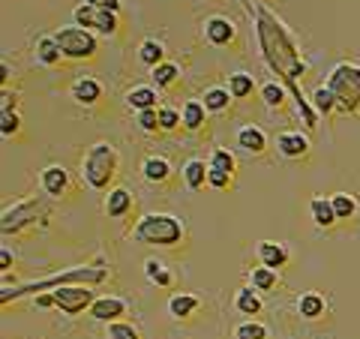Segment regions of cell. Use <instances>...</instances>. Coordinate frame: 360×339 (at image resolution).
I'll list each match as a JSON object with an SVG mask.
<instances>
[{"label": "cell", "instance_id": "cell-16", "mask_svg": "<svg viewBox=\"0 0 360 339\" xmlns=\"http://www.w3.org/2000/svg\"><path fill=\"white\" fill-rule=\"evenodd\" d=\"M238 144L250 153H262L267 148V139L258 127H243V129H238Z\"/></svg>", "mask_w": 360, "mask_h": 339}, {"label": "cell", "instance_id": "cell-38", "mask_svg": "<svg viewBox=\"0 0 360 339\" xmlns=\"http://www.w3.org/2000/svg\"><path fill=\"white\" fill-rule=\"evenodd\" d=\"M210 168H219V172H225V174H234V156L229 151H213Z\"/></svg>", "mask_w": 360, "mask_h": 339}, {"label": "cell", "instance_id": "cell-3", "mask_svg": "<svg viewBox=\"0 0 360 339\" xmlns=\"http://www.w3.org/2000/svg\"><path fill=\"white\" fill-rule=\"evenodd\" d=\"M117 172V151L108 141H99L84 156V180L94 189H105Z\"/></svg>", "mask_w": 360, "mask_h": 339}, {"label": "cell", "instance_id": "cell-20", "mask_svg": "<svg viewBox=\"0 0 360 339\" xmlns=\"http://www.w3.org/2000/svg\"><path fill=\"white\" fill-rule=\"evenodd\" d=\"M184 180H186V186L189 189H201L207 184V168H205V162L201 160H189L186 165H184Z\"/></svg>", "mask_w": 360, "mask_h": 339}, {"label": "cell", "instance_id": "cell-27", "mask_svg": "<svg viewBox=\"0 0 360 339\" xmlns=\"http://www.w3.org/2000/svg\"><path fill=\"white\" fill-rule=\"evenodd\" d=\"M231 99H234V96H231L225 87H210V90H205V108H207V111H225Z\"/></svg>", "mask_w": 360, "mask_h": 339}, {"label": "cell", "instance_id": "cell-6", "mask_svg": "<svg viewBox=\"0 0 360 339\" xmlns=\"http://www.w3.org/2000/svg\"><path fill=\"white\" fill-rule=\"evenodd\" d=\"M54 39H58L63 58L82 60V58H94L96 54V37L84 27H60L54 33Z\"/></svg>", "mask_w": 360, "mask_h": 339}, {"label": "cell", "instance_id": "cell-8", "mask_svg": "<svg viewBox=\"0 0 360 339\" xmlns=\"http://www.w3.org/2000/svg\"><path fill=\"white\" fill-rule=\"evenodd\" d=\"M75 21L78 27H94L99 33H105V37H111V33H117V13H108V9H96L90 4H82L75 6Z\"/></svg>", "mask_w": 360, "mask_h": 339}, {"label": "cell", "instance_id": "cell-45", "mask_svg": "<svg viewBox=\"0 0 360 339\" xmlns=\"http://www.w3.org/2000/svg\"><path fill=\"white\" fill-rule=\"evenodd\" d=\"M9 264H13V255H9V250L0 252V270H9Z\"/></svg>", "mask_w": 360, "mask_h": 339}, {"label": "cell", "instance_id": "cell-15", "mask_svg": "<svg viewBox=\"0 0 360 339\" xmlns=\"http://www.w3.org/2000/svg\"><path fill=\"white\" fill-rule=\"evenodd\" d=\"M132 210V196L127 189H111L108 192V201H105V213L111 219H120L127 217V213Z\"/></svg>", "mask_w": 360, "mask_h": 339}, {"label": "cell", "instance_id": "cell-13", "mask_svg": "<svg viewBox=\"0 0 360 339\" xmlns=\"http://www.w3.org/2000/svg\"><path fill=\"white\" fill-rule=\"evenodd\" d=\"M205 33H207V39H210L213 45H229V42L234 39V25H231L229 18L213 15V18H207Z\"/></svg>", "mask_w": 360, "mask_h": 339}, {"label": "cell", "instance_id": "cell-19", "mask_svg": "<svg viewBox=\"0 0 360 339\" xmlns=\"http://www.w3.org/2000/svg\"><path fill=\"white\" fill-rule=\"evenodd\" d=\"M309 210H312L315 225H321V229H330V225L336 222V213H333L330 198H312L309 201Z\"/></svg>", "mask_w": 360, "mask_h": 339}, {"label": "cell", "instance_id": "cell-9", "mask_svg": "<svg viewBox=\"0 0 360 339\" xmlns=\"http://www.w3.org/2000/svg\"><path fill=\"white\" fill-rule=\"evenodd\" d=\"M45 213H49V210H45L42 205H37V201H18L15 207L4 210V234L25 229V225L37 222V217H45Z\"/></svg>", "mask_w": 360, "mask_h": 339}, {"label": "cell", "instance_id": "cell-11", "mask_svg": "<svg viewBox=\"0 0 360 339\" xmlns=\"http://www.w3.org/2000/svg\"><path fill=\"white\" fill-rule=\"evenodd\" d=\"M276 151L283 156H288V160H297V156H303L309 151V139L300 132H283L276 139Z\"/></svg>", "mask_w": 360, "mask_h": 339}, {"label": "cell", "instance_id": "cell-42", "mask_svg": "<svg viewBox=\"0 0 360 339\" xmlns=\"http://www.w3.org/2000/svg\"><path fill=\"white\" fill-rule=\"evenodd\" d=\"M177 123H184V117L174 108H160V129H174Z\"/></svg>", "mask_w": 360, "mask_h": 339}, {"label": "cell", "instance_id": "cell-35", "mask_svg": "<svg viewBox=\"0 0 360 339\" xmlns=\"http://www.w3.org/2000/svg\"><path fill=\"white\" fill-rule=\"evenodd\" d=\"M234 339H267V327L258 321H246L234 331Z\"/></svg>", "mask_w": 360, "mask_h": 339}, {"label": "cell", "instance_id": "cell-12", "mask_svg": "<svg viewBox=\"0 0 360 339\" xmlns=\"http://www.w3.org/2000/svg\"><path fill=\"white\" fill-rule=\"evenodd\" d=\"M258 258H262V264H264V267L279 270V267H285V262H288V250H285L283 243L262 241V243H258Z\"/></svg>", "mask_w": 360, "mask_h": 339}, {"label": "cell", "instance_id": "cell-21", "mask_svg": "<svg viewBox=\"0 0 360 339\" xmlns=\"http://www.w3.org/2000/svg\"><path fill=\"white\" fill-rule=\"evenodd\" d=\"M156 90L153 87H135V90H129L127 94V103L132 105V108H139V111H148V108H156Z\"/></svg>", "mask_w": 360, "mask_h": 339}, {"label": "cell", "instance_id": "cell-22", "mask_svg": "<svg viewBox=\"0 0 360 339\" xmlns=\"http://www.w3.org/2000/svg\"><path fill=\"white\" fill-rule=\"evenodd\" d=\"M255 90V78L250 75V72H234L231 78H229V94L234 96V99H246Z\"/></svg>", "mask_w": 360, "mask_h": 339}, {"label": "cell", "instance_id": "cell-4", "mask_svg": "<svg viewBox=\"0 0 360 339\" xmlns=\"http://www.w3.org/2000/svg\"><path fill=\"white\" fill-rule=\"evenodd\" d=\"M135 237L144 243H156V246H174L184 237V225L168 213H148L139 225H135Z\"/></svg>", "mask_w": 360, "mask_h": 339}, {"label": "cell", "instance_id": "cell-33", "mask_svg": "<svg viewBox=\"0 0 360 339\" xmlns=\"http://www.w3.org/2000/svg\"><path fill=\"white\" fill-rule=\"evenodd\" d=\"M144 276H148L150 282H156V286H172V274H168L165 264L156 262V258H150V262L144 264Z\"/></svg>", "mask_w": 360, "mask_h": 339}, {"label": "cell", "instance_id": "cell-31", "mask_svg": "<svg viewBox=\"0 0 360 339\" xmlns=\"http://www.w3.org/2000/svg\"><path fill=\"white\" fill-rule=\"evenodd\" d=\"M312 108L319 111V115H330V111L336 108V96H333V90L330 87H319L312 94Z\"/></svg>", "mask_w": 360, "mask_h": 339}, {"label": "cell", "instance_id": "cell-37", "mask_svg": "<svg viewBox=\"0 0 360 339\" xmlns=\"http://www.w3.org/2000/svg\"><path fill=\"white\" fill-rule=\"evenodd\" d=\"M262 94H264V103H267L270 108H279V105H283V99H285V87L270 82V84L262 87Z\"/></svg>", "mask_w": 360, "mask_h": 339}, {"label": "cell", "instance_id": "cell-10", "mask_svg": "<svg viewBox=\"0 0 360 339\" xmlns=\"http://www.w3.org/2000/svg\"><path fill=\"white\" fill-rule=\"evenodd\" d=\"M90 315H94L96 321H120V315H127V300L120 298H99L94 307H90Z\"/></svg>", "mask_w": 360, "mask_h": 339}, {"label": "cell", "instance_id": "cell-29", "mask_svg": "<svg viewBox=\"0 0 360 339\" xmlns=\"http://www.w3.org/2000/svg\"><path fill=\"white\" fill-rule=\"evenodd\" d=\"M162 42H156V39H148V42H141V49H139V58L141 63H148V66H160L162 63Z\"/></svg>", "mask_w": 360, "mask_h": 339}, {"label": "cell", "instance_id": "cell-30", "mask_svg": "<svg viewBox=\"0 0 360 339\" xmlns=\"http://www.w3.org/2000/svg\"><path fill=\"white\" fill-rule=\"evenodd\" d=\"M205 103H195V99H193V103H186L184 105V127L186 129H201V123H205Z\"/></svg>", "mask_w": 360, "mask_h": 339}, {"label": "cell", "instance_id": "cell-32", "mask_svg": "<svg viewBox=\"0 0 360 339\" xmlns=\"http://www.w3.org/2000/svg\"><path fill=\"white\" fill-rule=\"evenodd\" d=\"M279 282V276H276V270H270V267H255L252 270V288L255 291H270Z\"/></svg>", "mask_w": 360, "mask_h": 339}, {"label": "cell", "instance_id": "cell-43", "mask_svg": "<svg viewBox=\"0 0 360 339\" xmlns=\"http://www.w3.org/2000/svg\"><path fill=\"white\" fill-rule=\"evenodd\" d=\"M84 4L96 6V9H108V13H117L120 9V0H84Z\"/></svg>", "mask_w": 360, "mask_h": 339}, {"label": "cell", "instance_id": "cell-36", "mask_svg": "<svg viewBox=\"0 0 360 339\" xmlns=\"http://www.w3.org/2000/svg\"><path fill=\"white\" fill-rule=\"evenodd\" d=\"M108 339H141L139 331L127 321H111L108 324Z\"/></svg>", "mask_w": 360, "mask_h": 339}, {"label": "cell", "instance_id": "cell-40", "mask_svg": "<svg viewBox=\"0 0 360 339\" xmlns=\"http://www.w3.org/2000/svg\"><path fill=\"white\" fill-rule=\"evenodd\" d=\"M207 184L213 189H225V186L231 184V174H225V172H219V168H210L207 165Z\"/></svg>", "mask_w": 360, "mask_h": 339}, {"label": "cell", "instance_id": "cell-2", "mask_svg": "<svg viewBox=\"0 0 360 339\" xmlns=\"http://www.w3.org/2000/svg\"><path fill=\"white\" fill-rule=\"evenodd\" d=\"M108 270L105 267H72V270H63V274H51L39 282H30V286H21V288H4L0 291V303H9L21 295H30V291H45V288H60V286H72V282H82V286H99L105 282Z\"/></svg>", "mask_w": 360, "mask_h": 339}, {"label": "cell", "instance_id": "cell-26", "mask_svg": "<svg viewBox=\"0 0 360 339\" xmlns=\"http://www.w3.org/2000/svg\"><path fill=\"white\" fill-rule=\"evenodd\" d=\"M330 205H333L336 219H352L357 213V201H354V196H348V192H336L330 198Z\"/></svg>", "mask_w": 360, "mask_h": 339}, {"label": "cell", "instance_id": "cell-17", "mask_svg": "<svg viewBox=\"0 0 360 339\" xmlns=\"http://www.w3.org/2000/svg\"><path fill=\"white\" fill-rule=\"evenodd\" d=\"M72 96L84 105H94L96 99L103 96V87H99V82H94V78H78L72 84Z\"/></svg>", "mask_w": 360, "mask_h": 339}, {"label": "cell", "instance_id": "cell-5", "mask_svg": "<svg viewBox=\"0 0 360 339\" xmlns=\"http://www.w3.org/2000/svg\"><path fill=\"white\" fill-rule=\"evenodd\" d=\"M328 87L333 90L336 105L345 111H357L360 108V66L357 63H340L330 72Z\"/></svg>", "mask_w": 360, "mask_h": 339}, {"label": "cell", "instance_id": "cell-39", "mask_svg": "<svg viewBox=\"0 0 360 339\" xmlns=\"http://www.w3.org/2000/svg\"><path fill=\"white\" fill-rule=\"evenodd\" d=\"M139 127H141L144 132H156V129H160V111H156V108L139 111Z\"/></svg>", "mask_w": 360, "mask_h": 339}, {"label": "cell", "instance_id": "cell-7", "mask_svg": "<svg viewBox=\"0 0 360 339\" xmlns=\"http://www.w3.org/2000/svg\"><path fill=\"white\" fill-rule=\"evenodd\" d=\"M51 295H54V303H58L66 315H78L96 303L90 286H60V288H54Z\"/></svg>", "mask_w": 360, "mask_h": 339}, {"label": "cell", "instance_id": "cell-41", "mask_svg": "<svg viewBox=\"0 0 360 339\" xmlns=\"http://www.w3.org/2000/svg\"><path fill=\"white\" fill-rule=\"evenodd\" d=\"M0 132L4 135L18 132V115L15 111H0Z\"/></svg>", "mask_w": 360, "mask_h": 339}, {"label": "cell", "instance_id": "cell-23", "mask_svg": "<svg viewBox=\"0 0 360 339\" xmlns=\"http://www.w3.org/2000/svg\"><path fill=\"white\" fill-rule=\"evenodd\" d=\"M168 309H172L174 319H189L198 309V298L195 295H174L168 300Z\"/></svg>", "mask_w": 360, "mask_h": 339}, {"label": "cell", "instance_id": "cell-34", "mask_svg": "<svg viewBox=\"0 0 360 339\" xmlns=\"http://www.w3.org/2000/svg\"><path fill=\"white\" fill-rule=\"evenodd\" d=\"M177 75H180V70H177L174 63H160V66H153V82L160 84V87L174 84V82H177Z\"/></svg>", "mask_w": 360, "mask_h": 339}, {"label": "cell", "instance_id": "cell-44", "mask_svg": "<svg viewBox=\"0 0 360 339\" xmlns=\"http://www.w3.org/2000/svg\"><path fill=\"white\" fill-rule=\"evenodd\" d=\"M37 307L45 309V307H58V303H54V295H39V298H37Z\"/></svg>", "mask_w": 360, "mask_h": 339}, {"label": "cell", "instance_id": "cell-25", "mask_svg": "<svg viewBox=\"0 0 360 339\" xmlns=\"http://www.w3.org/2000/svg\"><path fill=\"white\" fill-rule=\"evenodd\" d=\"M172 174V165L162 156H150V160H144V177L150 180V184H162V180Z\"/></svg>", "mask_w": 360, "mask_h": 339}, {"label": "cell", "instance_id": "cell-28", "mask_svg": "<svg viewBox=\"0 0 360 339\" xmlns=\"http://www.w3.org/2000/svg\"><path fill=\"white\" fill-rule=\"evenodd\" d=\"M234 307H238L243 315H258L262 312V300H258V295L252 288H240L238 298H234Z\"/></svg>", "mask_w": 360, "mask_h": 339}, {"label": "cell", "instance_id": "cell-14", "mask_svg": "<svg viewBox=\"0 0 360 339\" xmlns=\"http://www.w3.org/2000/svg\"><path fill=\"white\" fill-rule=\"evenodd\" d=\"M42 189L49 192V196H63L66 192V168L63 165H49L42 172Z\"/></svg>", "mask_w": 360, "mask_h": 339}, {"label": "cell", "instance_id": "cell-24", "mask_svg": "<svg viewBox=\"0 0 360 339\" xmlns=\"http://www.w3.org/2000/svg\"><path fill=\"white\" fill-rule=\"evenodd\" d=\"M297 312L303 319H319V315H324V298L315 295V291H307V295L297 300Z\"/></svg>", "mask_w": 360, "mask_h": 339}, {"label": "cell", "instance_id": "cell-46", "mask_svg": "<svg viewBox=\"0 0 360 339\" xmlns=\"http://www.w3.org/2000/svg\"><path fill=\"white\" fill-rule=\"evenodd\" d=\"M9 105H15V96H9L4 90V103H0V111H9Z\"/></svg>", "mask_w": 360, "mask_h": 339}, {"label": "cell", "instance_id": "cell-18", "mask_svg": "<svg viewBox=\"0 0 360 339\" xmlns=\"http://www.w3.org/2000/svg\"><path fill=\"white\" fill-rule=\"evenodd\" d=\"M60 58H63V51H60V45H58V39H54V37H42L37 42V60L39 63L54 66V63H60Z\"/></svg>", "mask_w": 360, "mask_h": 339}, {"label": "cell", "instance_id": "cell-1", "mask_svg": "<svg viewBox=\"0 0 360 339\" xmlns=\"http://www.w3.org/2000/svg\"><path fill=\"white\" fill-rule=\"evenodd\" d=\"M258 42H262V51H264V60L270 70H276L279 75H283L285 87H291V94H295L297 99V108L303 115V123L312 129L315 120H319V111L307 105V99L300 96V87H297V78H303V60L300 54L295 49V42H291V37L285 33V27L279 25V21L267 13L264 6H258Z\"/></svg>", "mask_w": 360, "mask_h": 339}]
</instances>
